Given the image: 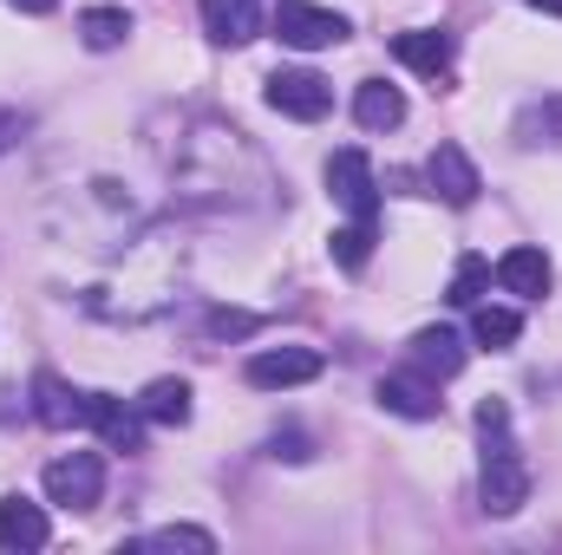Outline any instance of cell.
<instances>
[{
    "label": "cell",
    "mask_w": 562,
    "mask_h": 555,
    "mask_svg": "<svg viewBox=\"0 0 562 555\" xmlns=\"http://www.w3.org/2000/svg\"><path fill=\"white\" fill-rule=\"evenodd\" d=\"M477 431H484V477H477L484 517H517L530 503V471H524V457L510 444V406L484 399L477 406Z\"/></svg>",
    "instance_id": "1"
},
{
    "label": "cell",
    "mask_w": 562,
    "mask_h": 555,
    "mask_svg": "<svg viewBox=\"0 0 562 555\" xmlns=\"http://www.w3.org/2000/svg\"><path fill=\"white\" fill-rule=\"evenodd\" d=\"M327 196L353 216V223H380V177H373V163H367V150H334L327 157Z\"/></svg>",
    "instance_id": "2"
},
{
    "label": "cell",
    "mask_w": 562,
    "mask_h": 555,
    "mask_svg": "<svg viewBox=\"0 0 562 555\" xmlns=\"http://www.w3.org/2000/svg\"><path fill=\"white\" fill-rule=\"evenodd\" d=\"M46 503H59V510H92L99 497H105V457L99 451H66V457H53L46 464Z\"/></svg>",
    "instance_id": "3"
},
{
    "label": "cell",
    "mask_w": 562,
    "mask_h": 555,
    "mask_svg": "<svg viewBox=\"0 0 562 555\" xmlns=\"http://www.w3.org/2000/svg\"><path fill=\"white\" fill-rule=\"evenodd\" d=\"M269 26H276L281 46H294V53H321V46H340L347 39V20L334 7H314V0H281Z\"/></svg>",
    "instance_id": "4"
},
{
    "label": "cell",
    "mask_w": 562,
    "mask_h": 555,
    "mask_svg": "<svg viewBox=\"0 0 562 555\" xmlns=\"http://www.w3.org/2000/svg\"><path fill=\"white\" fill-rule=\"evenodd\" d=\"M425 183H431V196H445L451 209H471L477 190H484V177H477V163L464 157V144H438V150L425 157Z\"/></svg>",
    "instance_id": "5"
},
{
    "label": "cell",
    "mask_w": 562,
    "mask_h": 555,
    "mask_svg": "<svg viewBox=\"0 0 562 555\" xmlns=\"http://www.w3.org/2000/svg\"><path fill=\"white\" fill-rule=\"evenodd\" d=\"M269 105H276L281 118H301V125H314V118H327L334 112V86L321 79V72H276L269 79Z\"/></svg>",
    "instance_id": "6"
},
{
    "label": "cell",
    "mask_w": 562,
    "mask_h": 555,
    "mask_svg": "<svg viewBox=\"0 0 562 555\" xmlns=\"http://www.w3.org/2000/svg\"><path fill=\"white\" fill-rule=\"evenodd\" d=\"M307 380H321L314 347H262L249 360V386H262V393H288V386H307Z\"/></svg>",
    "instance_id": "7"
},
{
    "label": "cell",
    "mask_w": 562,
    "mask_h": 555,
    "mask_svg": "<svg viewBox=\"0 0 562 555\" xmlns=\"http://www.w3.org/2000/svg\"><path fill=\"white\" fill-rule=\"evenodd\" d=\"M86 424L99 431L105 451H138L144 444V412L125 406V399H112V393H86Z\"/></svg>",
    "instance_id": "8"
},
{
    "label": "cell",
    "mask_w": 562,
    "mask_h": 555,
    "mask_svg": "<svg viewBox=\"0 0 562 555\" xmlns=\"http://www.w3.org/2000/svg\"><path fill=\"white\" fill-rule=\"evenodd\" d=\"M380 406H386L393 418H419V424L445 412L438 380H431V373H419V366H413V373H386V380H380Z\"/></svg>",
    "instance_id": "9"
},
{
    "label": "cell",
    "mask_w": 562,
    "mask_h": 555,
    "mask_svg": "<svg viewBox=\"0 0 562 555\" xmlns=\"http://www.w3.org/2000/svg\"><path fill=\"white\" fill-rule=\"evenodd\" d=\"M464 360H471V347H464L458 327H419V333H413V366L431 373V380H458Z\"/></svg>",
    "instance_id": "10"
},
{
    "label": "cell",
    "mask_w": 562,
    "mask_h": 555,
    "mask_svg": "<svg viewBox=\"0 0 562 555\" xmlns=\"http://www.w3.org/2000/svg\"><path fill=\"white\" fill-rule=\"evenodd\" d=\"M203 33L216 46H249L262 33V0H203Z\"/></svg>",
    "instance_id": "11"
},
{
    "label": "cell",
    "mask_w": 562,
    "mask_h": 555,
    "mask_svg": "<svg viewBox=\"0 0 562 555\" xmlns=\"http://www.w3.org/2000/svg\"><path fill=\"white\" fill-rule=\"evenodd\" d=\"M393 59L419 79H445L451 72V39L438 26H413V33H393Z\"/></svg>",
    "instance_id": "12"
},
{
    "label": "cell",
    "mask_w": 562,
    "mask_h": 555,
    "mask_svg": "<svg viewBox=\"0 0 562 555\" xmlns=\"http://www.w3.org/2000/svg\"><path fill=\"white\" fill-rule=\"evenodd\" d=\"M33 418L53 431H72V424H86V393H72L59 373H33Z\"/></svg>",
    "instance_id": "13"
},
{
    "label": "cell",
    "mask_w": 562,
    "mask_h": 555,
    "mask_svg": "<svg viewBox=\"0 0 562 555\" xmlns=\"http://www.w3.org/2000/svg\"><path fill=\"white\" fill-rule=\"evenodd\" d=\"M46 536H53V523H46L40 503L0 497V550H46Z\"/></svg>",
    "instance_id": "14"
},
{
    "label": "cell",
    "mask_w": 562,
    "mask_h": 555,
    "mask_svg": "<svg viewBox=\"0 0 562 555\" xmlns=\"http://www.w3.org/2000/svg\"><path fill=\"white\" fill-rule=\"evenodd\" d=\"M497 287L517 294V301L550 294V256H543V249H510V256L497 262Z\"/></svg>",
    "instance_id": "15"
},
{
    "label": "cell",
    "mask_w": 562,
    "mask_h": 555,
    "mask_svg": "<svg viewBox=\"0 0 562 555\" xmlns=\"http://www.w3.org/2000/svg\"><path fill=\"white\" fill-rule=\"evenodd\" d=\"M517 144L524 150H562V92H543L537 105L517 112Z\"/></svg>",
    "instance_id": "16"
},
{
    "label": "cell",
    "mask_w": 562,
    "mask_h": 555,
    "mask_svg": "<svg viewBox=\"0 0 562 555\" xmlns=\"http://www.w3.org/2000/svg\"><path fill=\"white\" fill-rule=\"evenodd\" d=\"M132 406L144 412V424H164V431H177V424H190V386H183V380H150Z\"/></svg>",
    "instance_id": "17"
},
{
    "label": "cell",
    "mask_w": 562,
    "mask_h": 555,
    "mask_svg": "<svg viewBox=\"0 0 562 555\" xmlns=\"http://www.w3.org/2000/svg\"><path fill=\"white\" fill-rule=\"evenodd\" d=\"M353 118H360L367 132H393V125H406V99H400V86L367 79V86L353 92Z\"/></svg>",
    "instance_id": "18"
},
{
    "label": "cell",
    "mask_w": 562,
    "mask_h": 555,
    "mask_svg": "<svg viewBox=\"0 0 562 555\" xmlns=\"http://www.w3.org/2000/svg\"><path fill=\"white\" fill-rule=\"evenodd\" d=\"M517 333H524V314H517V307H491V301H477V307H471V340H477L484 353L517 347Z\"/></svg>",
    "instance_id": "19"
},
{
    "label": "cell",
    "mask_w": 562,
    "mask_h": 555,
    "mask_svg": "<svg viewBox=\"0 0 562 555\" xmlns=\"http://www.w3.org/2000/svg\"><path fill=\"white\" fill-rule=\"evenodd\" d=\"M125 33H132V13H125V7H86V13H79V39H86L92 53L125 46Z\"/></svg>",
    "instance_id": "20"
},
{
    "label": "cell",
    "mask_w": 562,
    "mask_h": 555,
    "mask_svg": "<svg viewBox=\"0 0 562 555\" xmlns=\"http://www.w3.org/2000/svg\"><path fill=\"white\" fill-rule=\"evenodd\" d=\"M327 256H334L347 275H360V269H367V256H373V223H353V216H347V229H334V236H327Z\"/></svg>",
    "instance_id": "21"
},
{
    "label": "cell",
    "mask_w": 562,
    "mask_h": 555,
    "mask_svg": "<svg viewBox=\"0 0 562 555\" xmlns=\"http://www.w3.org/2000/svg\"><path fill=\"white\" fill-rule=\"evenodd\" d=\"M484 287H491V262L484 256H458V269H451V307H477L484 301Z\"/></svg>",
    "instance_id": "22"
},
{
    "label": "cell",
    "mask_w": 562,
    "mask_h": 555,
    "mask_svg": "<svg viewBox=\"0 0 562 555\" xmlns=\"http://www.w3.org/2000/svg\"><path fill=\"white\" fill-rule=\"evenodd\" d=\"M132 550H196V555H210V550H216V536H210V530H196V523H170V530L138 536Z\"/></svg>",
    "instance_id": "23"
},
{
    "label": "cell",
    "mask_w": 562,
    "mask_h": 555,
    "mask_svg": "<svg viewBox=\"0 0 562 555\" xmlns=\"http://www.w3.org/2000/svg\"><path fill=\"white\" fill-rule=\"evenodd\" d=\"M256 327H262V314H236V307H216L210 314V333L216 340H236V333H256Z\"/></svg>",
    "instance_id": "24"
},
{
    "label": "cell",
    "mask_w": 562,
    "mask_h": 555,
    "mask_svg": "<svg viewBox=\"0 0 562 555\" xmlns=\"http://www.w3.org/2000/svg\"><path fill=\"white\" fill-rule=\"evenodd\" d=\"M269 457H288V464H307L314 451H307V438H301V431H281V438H269Z\"/></svg>",
    "instance_id": "25"
},
{
    "label": "cell",
    "mask_w": 562,
    "mask_h": 555,
    "mask_svg": "<svg viewBox=\"0 0 562 555\" xmlns=\"http://www.w3.org/2000/svg\"><path fill=\"white\" fill-rule=\"evenodd\" d=\"M7 7H20V13H53L59 0H7Z\"/></svg>",
    "instance_id": "26"
},
{
    "label": "cell",
    "mask_w": 562,
    "mask_h": 555,
    "mask_svg": "<svg viewBox=\"0 0 562 555\" xmlns=\"http://www.w3.org/2000/svg\"><path fill=\"white\" fill-rule=\"evenodd\" d=\"M524 7H537V13H557V20H562V0H524Z\"/></svg>",
    "instance_id": "27"
}]
</instances>
